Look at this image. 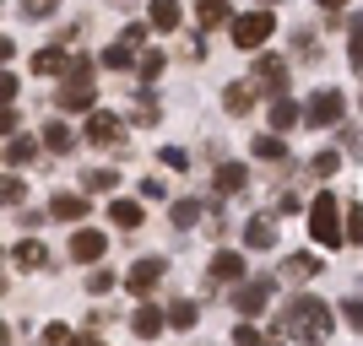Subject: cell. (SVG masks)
I'll use <instances>...</instances> for the list:
<instances>
[{
    "label": "cell",
    "mask_w": 363,
    "mask_h": 346,
    "mask_svg": "<svg viewBox=\"0 0 363 346\" xmlns=\"http://www.w3.org/2000/svg\"><path fill=\"white\" fill-rule=\"evenodd\" d=\"M11 60V38H0V65Z\"/></svg>",
    "instance_id": "cell-49"
},
{
    "label": "cell",
    "mask_w": 363,
    "mask_h": 346,
    "mask_svg": "<svg viewBox=\"0 0 363 346\" xmlns=\"http://www.w3.org/2000/svg\"><path fill=\"white\" fill-rule=\"evenodd\" d=\"M206 282H244V260L233 255V249L212 255V271H206Z\"/></svg>",
    "instance_id": "cell-14"
},
{
    "label": "cell",
    "mask_w": 363,
    "mask_h": 346,
    "mask_svg": "<svg viewBox=\"0 0 363 346\" xmlns=\"http://www.w3.org/2000/svg\"><path fill=\"white\" fill-rule=\"evenodd\" d=\"M22 195H28V184L16 173H0V206H22Z\"/></svg>",
    "instance_id": "cell-28"
},
{
    "label": "cell",
    "mask_w": 363,
    "mask_h": 346,
    "mask_svg": "<svg viewBox=\"0 0 363 346\" xmlns=\"http://www.w3.org/2000/svg\"><path fill=\"white\" fill-rule=\"evenodd\" d=\"M152 28H163V33L179 28V0H152Z\"/></svg>",
    "instance_id": "cell-22"
},
{
    "label": "cell",
    "mask_w": 363,
    "mask_h": 346,
    "mask_svg": "<svg viewBox=\"0 0 363 346\" xmlns=\"http://www.w3.org/2000/svg\"><path fill=\"white\" fill-rule=\"evenodd\" d=\"M16 265H22V271H44V265H49V249H44V243H38V238H22V243H16Z\"/></svg>",
    "instance_id": "cell-15"
},
{
    "label": "cell",
    "mask_w": 363,
    "mask_h": 346,
    "mask_svg": "<svg viewBox=\"0 0 363 346\" xmlns=\"http://www.w3.org/2000/svg\"><path fill=\"white\" fill-rule=\"evenodd\" d=\"M320 6H325V11H347V0H320Z\"/></svg>",
    "instance_id": "cell-48"
},
{
    "label": "cell",
    "mask_w": 363,
    "mask_h": 346,
    "mask_svg": "<svg viewBox=\"0 0 363 346\" xmlns=\"http://www.w3.org/2000/svg\"><path fill=\"white\" fill-rule=\"evenodd\" d=\"M163 325H168V314L157 308V303H141L136 314H130V330H136L141 341H152V335H163Z\"/></svg>",
    "instance_id": "cell-10"
},
{
    "label": "cell",
    "mask_w": 363,
    "mask_h": 346,
    "mask_svg": "<svg viewBox=\"0 0 363 346\" xmlns=\"http://www.w3.org/2000/svg\"><path fill=\"white\" fill-rule=\"evenodd\" d=\"M55 6H60V0H22V11H28L33 22H38V16H55Z\"/></svg>",
    "instance_id": "cell-37"
},
{
    "label": "cell",
    "mask_w": 363,
    "mask_h": 346,
    "mask_svg": "<svg viewBox=\"0 0 363 346\" xmlns=\"http://www.w3.org/2000/svg\"><path fill=\"white\" fill-rule=\"evenodd\" d=\"M87 217V190H60L49 200V222H82Z\"/></svg>",
    "instance_id": "cell-7"
},
{
    "label": "cell",
    "mask_w": 363,
    "mask_h": 346,
    "mask_svg": "<svg viewBox=\"0 0 363 346\" xmlns=\"http://www.w3.org/2000/svg\"><path fill=\"white\" fill-rule=\"evenodd\" d=\"M44 346H71V330H65L60 319H55V325H44Z\"/></svg>",
    "instance_id": "cell-36"
},
{
    "label": "cell",
    "mask_w": 363,
    "mask_h": 346,
    "mask_svg": "<svg viewBox=\"0 0 363 346\" xmlns=\"http://www.w3.org/2000/svg\"><path fill=\"white\" fill-rule=\"evenodd\" d=\"M11 98H16V76L0 71V108H11Z\"/></svg>",
    "instance_id": "cell-41"
},
{
    "label": "cell",
    "mask_w": 363,
    "mask_h": 346,
    "mask_svg": "<svg viewBox=\"0 0 363 346\" xmlns=\"http://www.w3.org/2000/svg\"><path fill=\"white\" fill-rule=\"evenodd\" d=\"M293 125H298V103H293V98H277L272 103V130H293Z\"/></svg>",
    "instance_id": "cell-25"
},
{
    "label": "cell",
    "mask_w": 363,
    "mask_h": 346,
    "mask_svg": "<svg viewBox=\"0 0 363 346\" xmlns=\"http://www.w3.org/2000/svg\"><path fill=\"white\" fill-rule=\"evenodd\" d=\"M347 60H352V71L363 76V38H352V49H347Z\"/></svg>",
    "instance_id": "cell-45"
},
{
    "label": "cell",
    "mask_w": 363,
    "mask_h": 346,
    "mask_svg": "<svg viewBox=\"0 0 363 346\" xmlns=\"http://www.w3.org/2000/svg\"><path fill=\"white\" fill-rule=\"evenodd\" d=\"M347 243H363V206H347V227H342Z\"/></svg>",
    "instance_id": "cell-32"
},
{
    "label": "cell",
    "mask_w": 363,
    "mask_h": 346,
    "mask_svg": "<svg viewBox=\"0 0 363 346\" xmlns=\"http://www.w3.org/2000/svg\"><path fill=\"white\" fill-rule=\"evenodd\" d=\"M0 346H11V330H6V319H0Z\"/></svg>",
    "instance_id": "cell-51"
},
{
    "label": "cell",
    "mask_w": 363,
    "mask_h": 346,
    "mask_svg": "<svg viewBox=\"0 0 363 346\" xmlns=\"http://www.w3.org/2000/svg\"><path fill=\"white\" fill-rule=\"evenodd\" d=\"M196 16H201V28H223V22H233V6L228 0H201Z\"/></svg>",
    "instance_id": "cell-19"
},
{
    "label": "cell",
    "mask_w": 363,
    "mask_h": 346,
    "mask_svg": "<svg viewBox=\"0 0 363 346\" xmlns=\"http://www.w3.org/2000/svg\"><path fill=\"white\" fill-rule=\"evenodd\" d=\"M342 114H347V103H342V92H336V87L315 92V98H309V108H303V120L320 125V130H325V125H342Z\"/></svg>",
    "instance_id": "cell-4"
},
{
    "label": "cell",
    "mask_w": 363,
    "mask_h": 346,
    "mask_svg": "<svg viewBox=\"0 0 363 346\" xmlns=\"http://www.w3.org/2000/svg\"><path fill=\"white\" fill-rule=\"evenodd\" d=\"M157 157H163V168H174V173H184V168H190V157H184L179 146H163Z\"/></svg>",
    "instance_id": "cell-34"
},
{
    "label": "cell",
    "mask_w": 363,
    "mask_h": 346,
    "mask_svg": "<svg viewBox=\"0 0 363 346\" xmlns=\"http://www.w3.org/2000/svg\"><path fill=\"white\" fill-rule=\"evenodd\" d=\"M108 287H114V271H92L87 276V292H108Z\"/></svg>",
    "instance_id": "cell-42"
},
{
    "label": "cell",
    "mask_w": 363,
    "mask_h": 346,
    "mask_svg": "<svg viewBox=\"0 0 363 346\" xmlns=\"http://www.w3.org/2000/svg\"><path fill=\"white\" fill-rule=\"evenodd\" d=\"M255 92H272V98H282V87H288V65L277 60V54H255Z\"/></svg>",
    "instance_id": "cell-6"
},
{
    "label": "cell",
    "mask_w": 363,
    "mask_h": 346,
    "mask_svg": "<svg viewBox=\"0 0 363 346\" xmlns=\"http://www.w3.org/2000/svg\"><path fill=\"white\" fill-rule=\"evenodd\" d=\"M336 168H342V151H320V157H315V173H320V179L336 173Z\"/></svg>",
    "instance_id": "cell-38"
},
{
    "label": "cell",
    "mask_w": 363,
    "mask_h": 346,
    "mask_svg": "<svg viewBox=\"0 0 363 346\" xmlns=\"http://www.w3.org/2000/svg\"><path fill=\"white\" fill-rule=\"evenodd\" d=\"M92 98H98V87H92V81H65L55 103H60L65 114H82V108H92Z\"/></svg>",
    "instance_id": "cell-11"
},
{
    "label": "cell",
    "mask_w": 363,
    "mask_h": 346,
    "mask_svg": "<svg viewBox=\"0 0 363 346\" xmlns=\"http://www.w3.org/2000/svg\"><path fill=\"white\" fill-rule=\"evenodd\" d=\"M272 292H277V282H272V276H260V282H244L239 292H233V308H239L244 319H250V314H266Z\"/></svg>",
    "instance_id": "cell-5"
},
{
    "label": "cell",
    "mask_w": 363,
    "mask_h": 346,
    "mask_svg": "<svg viewBox=\"0 0 363 346\" xmlns=\"http://www.w3.org/2000/svg\"><path fill=\"white\" fill-rule=\"evenodd\" d=\"M163 314H168V325H174V330H190V325L201 319V308H196V303H174V308H163Z\"/></svg>",
    "instance_id": "cell-27"
},
{
    "label": "cell",
    "mask_w": 363,
    "mask_h": 346,
    "mask_svg": "<svg viewBox=\"0 0 363 346\" xmlns=\"http://www.w3.org/2000/svg\"><path fill=\"white\" fill-rule=\"evenodd\" d=\"M201 222V200H174V227H196Z\"/></svg>",
    "instance_id": "cell-31"
},
{
    "label": "cell",
    "mask_w": 363,
    "mask_h": 346,
    "mask_svg": "<svg viewBox=\"0 0 363 346\" xmlns=\"http://www.w3.org/2000/svg\"><path fill=\"white\" fill-rule=\"evenodd\" d=\"M141 195H147V200H163L168 190H163V179H147V184H141Z\"/></svg>",
    "instance_id": "cell-44"
},
{
    "label": "cell",
    "mask_w": 363,
    "mask_h": 346,
    "mask_svg": "<svg viewBox=\"0 0 363 346\" xmlns=\"http://www.w3.org/2000/svg\"><path fill=\"white\" fill-rule=\"evenodd\" d=\"M71 346H104L98 335H71Z\"/></svg>",
    "instance_id": "cell-47"
},
{
    "label": "cell",
    "mask_w": 363,
    "mask_h": 346,
    "mask_svg": "<svg viewBox=\"0 0 363 346\" xmlns=\"http://www.w3.org/2000/svg\"><path fill=\"white\" fill-rule=\"evenodd\" d=\"M244 184H250V173H244L239 163H223V168H217V195H239Z\"/></svg>",
    "instance_id": "cell-20"
},
{
    "label": "cell",
    "mask_w": 363,
    "mask_h": 346,
    "mask_svg": "<svg viewBox=\"0 0 363 346\" xmlns=\"http://www.w3.org/2000/svg\"><path fill=\"white\" fill-rule=\"evenodd\" d=\"M130 65H136V54H130L125 44H108L104 49V71H130Z\"/></svg>",
    "instance_id": "cell-29"
},
{
    "label": "cell",
    "mask_w": 363,
    "mask_h": 346,
    "mask_svg": "<svg viewBox=\"0 0 363 346\" xmlns=\"http://www.w3.org/2000/svg\"><path fill=\"white\" fill-rule=\"evenodd\" d=\"M104 249H108V243H104V233H98V227H76V233H71V255L82 260V265H87V260H98Z\"/></svg>",
    "instance_id": "cell-12"
},
{
    "label": "cell",
    "mask_w": 363,
    "mask_h": 346,
    "mask_svg": "<svg viewBox=\"0 0 363 346\" xmlns=\"http://www.w3.org/2000/svg\"><path fill=\"white\" fill-rule=\"evenodd\" d=\"M223 108L228 114H250V108H255V81H228L223 87Z\"/></svg>",
    "instance_id": "cell-13"
},
{
    "label": "cell",
    "mask_w": 363,
    "mask_h": 346,
    "mask_svg": "<svg viewBox=\"0 0 363 346\" xmlns=\"http://www.w3.org/2000/svg\"><path fill=\"white\" fill-rule=\"evenodd\" d=\"M44 146H49V151H71V146H76V130H71V125H60V120L44 125Z\"/></svg>",
    "instance_id": "cell-23"
},
{
    "label": "cell",
    "mask_w": 363,
    "mask_h": 346,
    "mask_svg": "<svg viewBox=\"0 0 363 346\" xmlns=\"http://www.w3.org/2000/svg\"><path fill=\"white\" fill-rule=\"evenodd\" d=\"M352 38H363V16H352Z\"/></svg>",
    "instance_id": "cell-52"
},
{
    "label": "cell",
    "mask_w": 363,
    "mask_h": 346,
    "mask_svg": "<svg viewBox=\"0 0 363 346\" xmlns=\"http://www.w3.org/2000/svg\"><path fill=\"white\" fill-rule=\"evenodd\" d=\"M108 217H114V227H125V233H136L141 222H147V217H141V200H114V206H108Z\"/></svg>",
    "instance_id": "cell-16"
},
{
    "label": "cell",
    "mask_w": 363,
    "mask_h": 346,
    "mask_svg": "<svg viewBox=\"0 0 363 346\" xmlns=\"http://www.w3.org/2000/svg\"><path fill=\"white\" fill-rule=\"evenodd\" d=\"M228 28H233V44L255 54V49H260V44H266V38L277 33V16H272V11H244V16H233Z\"/></svg>",
    "instance_id": "cell-3"
},
{
    "label": "cell",
    "mask_w": 363,
    "mask_h": 346,
    "mask_svg": "<svg viewBox=\"0 0 363 346\" xmlns=\"http://www.w3.org/2000/svg\"><path fill=\"white\" fill-rule=\"evenodd\" d=\"M136 76L141 81H157V76H163V49H147V54L136 60Z\"/></svg>",
    "instance_id": "cell-30"
},
{
    "label": "cell",
    "mask_w": 363,
    "mask_h": 346,
    "mask_svg": "<svg viewBox=\"0 0 363 346\" xmlns=\"http://www.w3.org/2000/svg\"><path fill=\"white\" fill-rule=\"evenodd\" d=\"M141 38H147V28H141V22H130V28L120 33V44L130 49V54H136V49H141Z\"/></svg>",
    "instance_id": "cell-39"
},
{
    "label": "cell",
    "mask_w": 363,
    "mask_h": 346,
    "mask_svg": "<svg viewBox=\"0 0 363 346\" xmlns=\"http://www.w3.org/2000/svg\"><path fill=\"white\" fill-rule=\"evenodd\" d=\"M163 276H168V260H136V265L125 271V287H130V292H152Z\"/></svg>",
    "instance_id": "cell-8"
},
{
    "label": "cell",
    "mask_w": 363,
    "mask_h": 346,
    "mask_svg": "<svg viewBox=\"0 0 363 346\" xmlns=\"http://www.w3.org/2000/svg\"><path fill=\"white\" fill-rule=\"evenodd\" d=\"M331 325H336V314H331L325 298H293L288 314H282V325H277V341L293 335V341H303V346H325Z\"/></svg>",
    "instance_id": "cell-1"
},
{
    "label": "cell",
    "mask_w": 363,
    "mask_h": 346,
    "mask_svg": "<svg viewBox=\"0 0 363 346\" xmlns=\"http://www.w3.org/2000/svg\"><path fill=\"white\" fill-rule=\"evenodd\" d=\"M347 146H352V151L363 157V130H358V136H347Z\"/></svg>",
    "instance_id": "cell-50"
},
{
    "label": "cell",
    "mask_w": 363,
    "mask_h": 346,
    "mask_svg": "<svg viewBox=\"0 0 363 346\" xmlns=\"http://www.w3.org/2000/svg\"><path fill=\"white\" fill-rule=\"evenodd\" d=\"M16 130V108H0V136H11Z\"/></svg>",
    "instance_id": "cell-46"
},
{
    "label": "cell",
    "mask_w": 363,
    "mask_h": 346,
    "mask_svg": "<svg viewBox=\"0 0 363 346\" xmlns=\"http://www.w3.org/2000/svg\"><path fill=\"white\" fill-rule=\"evenodd\" d=\"M250 151H255L260 163H282V157H288V146H282V136H255V141H250Z\"/></svg>",
    "instance_id": "cell-21"
},
{
    "label": "cell",
    "mask_w": 363,
    "mask_h": 346,
    "mask_svg": "<svg viewBox=\"0 0 363 346\" xmlns=\"http://www.w3.org/2000/svg\"><path fill=\"white\" fill-rule=\"evenodd\" d=\"M114 184H120L114 168H92V173H87V190H114Z\"/></svg>",
    "instance_id": "cell-33"
},
{
    "label": "cell",
    "mask_w": 363,
    "mask_h": 346,
    "mask_svg": "<svg viewBox=\"0 0 363 346\" xmlns=\"http://www.w3.org/2000/svg\"><path fill=\"white\" fill-rule=\"evenodd\" d=\"M244 243H250V249H272V243H277V227L266 222V217H250V222H244Z\"/></svg>",
    "instance_id": "cell-17"
},
{
    "label": "cell",
    "mask_w": 363,
    "mask_h": 346,
    "mask_svg": "<svg viewBox=\"0 0 363 346\" xmlns=\"http://www.w3.org/2000/svg\"><path fill=\"white\" fill-rule=\"evenodd\" d=\"M233 346H266V335H260L255 325H239V330H233Z\"/></svg>",
    "instance_id": "cell-35"
},
{
    "label": "cell",
    "mask_w": 363,
    "mask_h": 346,
    "mask_svg": "<svg viewBox=\"0 0 363 346\" xmlns=\"http://www.w3.org/2000/svg\"><path fill=\"white\" fill-rule=\"evenodd\" d=\"M87 141L92 146H120V114H104V108H98L87 120Z\"/></svg>",
    "instance_id": "cell-9"
},
{
    "label": "cell",
    "mask_w": 363,
    "mask_h": 346,
    "mask_svg": "<svg viewBox=\"0 0 363 346\" xmlns=\"http://www.w3.org/2000/svg\"><path fill=\"white\" fill-rule=\"evenodd\" d=\"M309 233H315L325 249H342V206H336V195H315V206H309Z\"/></svg>",
    "instance_id": "cell-2"
},
{
    "label": "cell",
    "mask_w": 363,
    "mask_h": 346,
    "mask_svg": "<svg viewBox=\"0 0 363 346\" xmlns=\"http://www.w3.org/2000/svg\"><path fill=\"white\" fill-rule=\"evenodd\" d=\"M293 44H303V49H298L303 60H320V44H315V33H298V38H293Z\"/></svg>",
    "instance_id": "cell-43"
},
{
    "label": "cell",
    "mask_w": 363,
    "mask_h": 346,
    "mask_svg": "<svg viewBox=\"0 0 363 346\" xmlns=\"http://www.w3.org/2000/svg\"><path fill=\"white\" fill-rule=\"evenodd\" d=\"M65 49H38V54H33V76H65Z\"/></svg>",
    "instance_id": "cell-18"
},
{
    "label": "cell",
    "mask_w": 363,
    "mask_h": 346,
    "mask_svg": "<svg viewBox=\"0 0 363 346\" xmlns=\"http://www.w3.org/2000/svg\"><path fill=\"white\" fill-rule=\"evenodd\" d=\"M282 276H288V282H309V276H320V260L315 255H293L288 265H282Z\"/></svg>",
    "instance_id": "cell-24"
},
{
    "label": "cell",
    "mask_w": 363,
    "mask_h": 346,
    "mask_svg": "<svg viewBox=\"0 0 363 346\" xmlns=\"http://www.w3.org/2000/svg\"><path fill=\"white\" fill-rule=\"evenodd\" d=\"M342 319H347L352 330H363V303H358V298H347V303H342Z\"/></svg>",
    "instance_id": "cell-40"
},
{
    "label": "cell",
    "mask_w": 363,
    "mask_h": 346,
    "mask_svg": "<svg viewBox=\"0 0 363 346\" xmlns=\"http://www.w3.org/2000/svg\"><path fill=\"white\" fill-rule=\"evenodd\" d=\"M33 157H38V141H33V136H16L11 146H6V163H11V168L33 163Z\"/></svg>",
    "instance_id": "cell-26"
}]
</instances>
